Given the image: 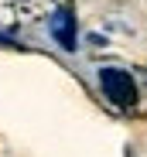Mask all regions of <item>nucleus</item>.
Segmentation results:
<instances>
[{
    "instance_id": "1",
    "label": "nucleus",
    "mask_w": 147,
    "mask_h": 157,
    "mask_svg": "<svg viewBox=\"0 0 147 157\" xmlns=\"http://www.w3.org/2000/svg\"><path fill=\"white\" fill-rule=\"evenodd\" d=\"M99 89L113 106H130L133 102V78L123 68H99Z\"/></svg>"
},
{
    "instance_id": "2",
    "label": "nucleus",
    "mask_w": 147,
    "mask_h": 157,
    "mask_svg": "<svg viewBox=\"0 0 147 157\" xmlns=\"http://www.w3.org/2000/svg\"><path fill=\"white\" fill-rule=\"evenodd\" d=\"M48 31H52V38H55L65 51H75V38H79V31H75V14H72L68 7H58V10L52 14Z\"/></svg>"
}]
</instances>
